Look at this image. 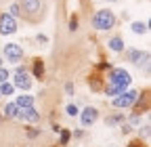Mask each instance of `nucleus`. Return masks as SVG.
Instances as JSON below:
<instances>
[{
  "mask_svg": "<svg viewBox=\"0 0 151 147\" xmlns=\"http://www.w3.org/2000/svg\"><path fill=\"white\" fill-rule=\"evenodd\" d=\"M92 25L97 30H111L116 25V15L111 11H99L94 15V19H92Z\"/></svg>",
  "mask_w": 151,
  "mask_h": 147,
  "instance_id": "1",
  "label": "nucleus"
},
{
  "mask_svg": "<svg viewBox=\"0 0 151 147\" xmlns=\"http://www.w3.org/2000/svg\"><path fill=\"white\" fill-rule=\"evenodd\" d=\"M42 6H44L42 0H23V2H21V9L23 11L21 13H25L32 21H36L38 17L42 15Z\"/></svg>",
  "mask_w": 151,
  "mask_h": 147,
  "instance_id": "2",
  "label": "nucleus"
},
{
  "mask_svg": "<svg viewBox=\"0 0 151 147\" xmlns=\"http://www.w3.org/2000/svg\"><path fill=\"white\" fill-rule=\"evenodd\" d=\"M130 82H132V78H130V74L124 67H118V69H113L109 74V84H116L120 88H126V86H130Z\"/></svg>",
  "mask_w": 151,
  "mask_h": 147,
  "instance_id": "3",
  "label": "nucleus"
},
{
  "mask_svg": "<svg viewBox=\"0 0 151 147\" xmlns=\"http://www.w3.org/2000/svg\"><path fill=\"white\" fill-rule=\"evenodd\" d=\"M139 99V93L137 90H128V93H120V97L113 99V105L116 107H132Z\"/></svg>",
  "mask_w": 151,
  "mask_h": 147,
  "instance_id": "4",
  "label": "nucleus"
},
{
  "mask_svg": "<svg viewBox=\"0 0 151 147\" xmlns=\"http://www.w3.org/2000/svg\"><path fill=\"white\" fill-rule=\"evenodd\" d=\"M4 55H6V59H9V61L19 63V61L23 59V48L19 46L17 42H9V44H4Z\"/></svg>",
  "mask_w": 151,
  "mask_h": 147,
  "instance_id": "5",
  "label": "nucleus"
},
{
  "mask_svg": "<svg viewBox=\"0 0 151 147\" xmlns=\"http://www.w3.org/2000/svg\"><path fill=\"white\" fill-rule=\"evenodd\" d=\"M17 32V23H15V19L11 15H2L0 17V34H15Z\"/></svg>",
  "mask_w": 151,
  "mask_h": 147,
  "instance_id": "6",
  "label": "nucleus"
},
{
  "mask_svg": "<svg viewBox=\"0 0 151 147\" xmlns=\"http://www.w3.org/2000/svg\"><path fill=\"white\" fill-rule=\"evenodd\" d=\"M17 118H21V120H27V122H38L40 120V114L32 107H19V112H17Z\"/></svg>",
  "mask_w": 151,
  "mask_h": 147,
  "instance_id": "7",
  "label": "nucleus"
},
{
  "mask_svg": "<svg viewBox=\"0 0 151 147\" xmlns=\"http://www.w3.org/2000/svg\"><path fill=\"white\" fill-rule=\"evenodd\" d=\"M15 86L23 88V90H27V88L32 86V80H29V76L25 74V69H23V67H17V76H15Z\"/></svg>",
  "mask_w": 151,
  "mask_h": 147,
  "instance_id": "8",
  "label": "nucleus"
},
{
  "mask_svg": "<svg viewBox=\"0 0 151 147\" xmlns=\"http://www.w3.org/2000/svg\"><path fill=\"white\" fill-rule=\"evenodd\" d=\"M97 118H99V112H97L94 107H86L84 112H82V124H84V126L94 124V122H97Z\"/></svg>",
  "mask_w": 151,
  "mask_h": 147,
  "instance_id": "9",
  "label": "nucleus"
},
{
  "mask_svg": "<svg viewBox=\"0 0 151 147\" xmlns=\"http://www.w3.org/2000/svg\"><path fill=\"white\" fill-rule=\"evenodd\" d=\"M130 59L134 61V63H147V59H149V53H139V50H130Z\"/></svg>",
  "mask_w": 151,
  "mask_h": 147,
  "instance_id": "10",
  "label": "nucleus"
},
{
  "mask_svg": "<svg viewBox=\"0 0 151 147\" xmlns=\"http://www.w3.org/2000/svg\"><path fill=\"white\" fill-rule=\"evenodd\" d=\"M34 105V99L27 97V95H19L17 97V107H32Z\"/></svg>",
  "mask_w": 151,
  "mask_h": 147,
  "instance_id": "11",
  "label": "nucleus"
},
{
  "mask_svg": "<svg viewBox=\"0 0 151 147\" xmlns=\"http://www.w3.org/2000/svg\"><path fill=\"white\" fill-rule=\"evenodd\" d=\"M149 107V93H143V103H137V114H145Z\"/></svg>",
  "mask_w": 151,
  "mask_h": 147,
  "instance_id": "12",
  "label": "nucleus"
},
{
  "mask_svg": "<svg viewBox=\"0 0 151 147\" xmlns=\"http://www.w3.org/2000/svg\"><path fill=\"white\" fill-rule=\"evenodd\" d=\"M34 76L36 78H42L44 76V63L40 59H34Z\"/></svg>",
  "mask_w": 151,
  "mask_h": 147,
  "instance_id": "13",
  "label": "nucleus"
},
{
  "mask_svg": "<svg viewBox=\"0 0 151 147\" xmlns=\"http://www.w3.org/2000/svg\"><path fill=\"white\" fill-rule=\"evenodd\" d=\"M105 93H107L109 97H116V95L124 93V88H120V86H116V84H107V86H105Z\"/></svg>",
  "mask_w": 151,
  "mask_h": 147,
  "instance_id": "14",
  "label": "nucleus"
},
{
  "mask_svg": "<svg viewBox=\"0 0 151 147\" xmlns=\"http://www.w3.org/2000/svg\"><path fill=\"white\" fill-rule=\"evenodd\" d=\"M17 112H19L17 103H9V105L4 107V116H6V118H15V116H17Z\"/></svg>",
  "mask_w": 151,
  "mask_h": 147,
  "instance_id": "15",
  "label": "nucleus"
},
{
  "mask_svg": "<svg viewBox=\"0 0 151 147\" xmlns=\"http://www.w3.org/2000/svg\"><path fill=\"white\" fill-rule=\"evenodd\" d=\"M109 48L116 50V53H120V50H124V42H122L120 38H111V40H109Z\"/></svg>",
  "mask_w": 151,
  "mask_h": 147,
  "instance_id": "16",
  "label": "nucleus"
},
{
  "mask_svg": "<svg viewBox=\"0 0 151 147\" xmlns=\"http://www.w3.org/2000/svg\"><path fill=\"white\" fill-rule=\"evenodd\" d=\"M132 32H134V34H145V32H147V23L134 21V23H132Z\"/></svg>",
  "mask_w": 151,
  "mask_h": 147,
  "instance_id": "17",
  "label": "nucleus"
},
{
  "mask_svg": "<svg viewBox=\"0 0 151 147\" xmlns=\"http://www.w3.org/2000/svg\"><path fill=\"white\" fill-rule=\"evenodd\" d=\"M13 93V84H2V88H0V95H11Z\"/></svg>",
  "mask_w": 151,
  "mask_h": 147,
  "instance_id": "18",
  "label": "nucleus"
},
{
  "mask_svg": "<svg viewBox=\"0 0 151 147\" xmlns=\"http://www.w3.org/2000/svg\"><path fill=\"white\" fill-rule=\"evenodd\" d=\"M9 11H11V17H17V15H21V11H19V4H13Z\"/></svg>",
  "mask_w": 151,
  "mask_h": 147,
  "instance_id": "19",
  "label": "nucleus"
},
{
  "mask_svg": "<svg viewBox=\"0 0 151 147\" xmlns=\"http://www.w3.org/2000/svg\"><path fill=\"white\" fill-rule=\"evenodd\" d=\"M6 78H9V71L4 67H0V82H6Z\"/></svg>",
  "mask_w": 151,
  "mask_h": 147,
  "instance_id": "20",
  "label": "nucleus"
},
{
  "mask_svg": "<svg viewBox=\"0 0 151 147\" xmlns=\"http://www.w3.org/2000/svg\"><path fill=\"white\" fill-rule=\"evenodd\" d=\"M67 141H69V130H63L61 133V145H65Z\"/></svg>",
  "mask_w": 151,
  "mask_h": 147,
  "instance_id": "21",
  "label": "nucleus"
},
{
  "mask_svg": "<svg viewBox=\"0 0 151 147\" xmlns=\"http://www.w3.org/2000/svg\"><path fill=\"white\" fill-rule=\"evenodd\" d=\"M67 114L69 116H76V114H78V107H76V105H67Z\"/></svg>",
  "mask_w": 151,
  "mask_h": 147,
  "instance_id": "22",
  "label": "nucleus"
},
{
  "mask_svg": "<svg viewBox=\"0 0 151 147\" xmlns=\"http://www.w3.org/2000/svg\"><path fill=\"white\" fill-rule=\"evenodd\" d=\"M69 30H71V32H76V30H78V19H76V17L69 21Z\"/></svg>",
  "mask_w": 151,
  "mask_h": 147,
  "instance_id": "23",
  "label": "nucleus"
},
{
  "mask_svg": "<svg viewBox=\"0 0 151 147\" xmlns=\"http://www.w3.org/2000/svg\"><path fill=\"white\" fill-rule=\"evenodd\" d=\"M128 147H145L141 141H132V143H128Z\"/></svg>",
  "mask_w": 151,
  "mask_h": 147,
  "instance_id": "24",
  "label": "nucleus"
},
{
  "mask_svg": "<svg viewBox=\"0 0 151 147\" xmlns=\"http://www.w3.org/2000/svg\"><path fill=\"white\" fill-rule=\"evenodd\" d=\"M48 38H46V36H42V34H38V42H46Z\"/></svg>",
  "mask_w": 151,
  "mask_h": 147,
  "instance_id": "25",
  "label": "nucleus"
},
{
  "mask_svg": "<svg viewBox=\"0 0 151 147\" xmlns=\"http://www.w3.org/2000/svg\"><path fill=\"white\" fill-rule=\"evenodd\" d=\"M109 2H118V0H109Z\"/></svg>",
  "mask_w": 151,
  "mask_h": 147,
  "instance_id": "26",
  "label": "nucleus"
},
{
  "mask_svg": "<svg viewBox=\"0 0 151 147\" xmlns=\"http://www.w3.org/2000/svg\"><path fill=\"white\" fill-rule=\"evenodd\" d=\"M0 63H2V59H0Z\"/></svg>",
  "mask_w": 151,
  "mask_h": 147,
  "instance_id": "27",
  "label": "nucleus"
}]
</instances>
